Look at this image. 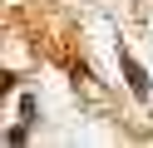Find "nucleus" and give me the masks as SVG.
<instances>
[{
  "instance_id": "1",
  "label": "nucleus",
  "mask_w": 153,
  "mask_h": 148,
  "mask_svg": "<svg viewBox=\"0 0 153 148\" xmlns=\"http://www.w3.org/2000/svg\"><path fill=\"white\" fill-rule=\"evenodd\" d=\"M119 64H123V79H128L133 99H148V74H143V64L128 54V49H119Z\"/></svg>"
}]
</instances>
